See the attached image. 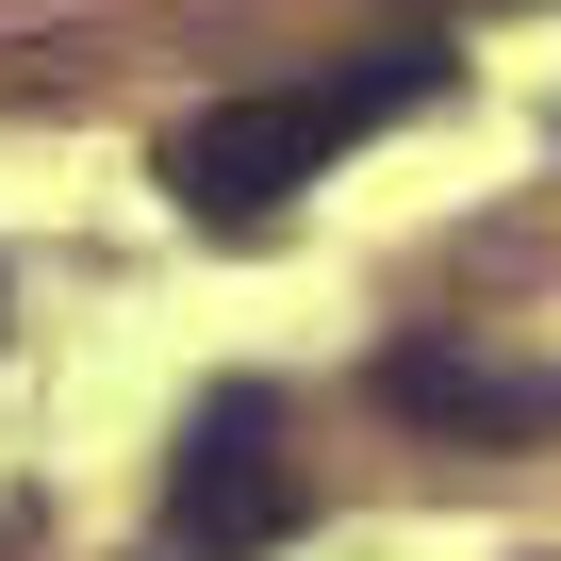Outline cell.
I'll list each match as a JSON object with an SVG mask.
<instances>
[{
	"label": "cell",
	"mask_w": 561,
	"mask_h": 561,
	"mask_svg": "<svg viewBox=\"0 0 561 561\" xmlns=\"http://www.w3.org/2000/svg\"><path fill=\"white\" fill-rule=\"evenodd\" d=\"M446 100V50H380V67H331V83H264V100H198L165 133V182L198 231H264L331 149H364L380 116H430Z\"/></svg>",
	"instance_id": "cell-1"
},
{
	"label": "cell",
	"mask_w": 561,
	"mask_h": 561,
	"mask_svg": "<svg viewBox=\"0 0 561 561\" xmlns=\"http://www.w3.org/2000/svg\"><path fill=\"white\" fill-rule=\"evenodd\" d=\"M298 528V462H280V397L215 380L165 446V561H264Z\"/></svg>",
	"instance_id": "cell-2"
},
{
	"label": "cell",
	"mask_w": 561,
	"mask_h": 561,
	"mask_svg": "<svg viewBox=\"0 0 561 561\" xmlns=\"http://www.w3.org/2000/svg\"><path fill=\"white\" fill-rule=\"evenodd\" d=\"M380 397L430 430H561V380L528 364H462V347H380Z\"/></svg>",
	"instance_id": "cell-3"
}]
</instances>
